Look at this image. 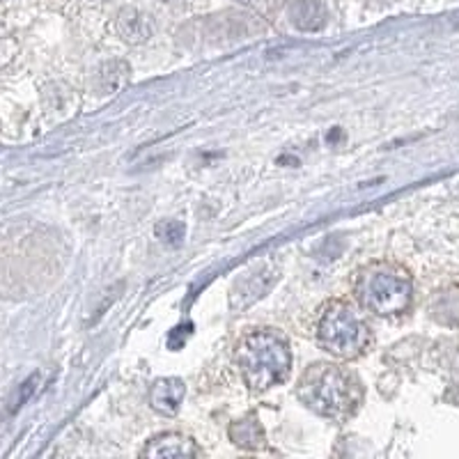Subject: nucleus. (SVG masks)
<instances>
[{
    "instance_id": "nucleus-12",
    "label": "nucleus",
    "mask_w": 459,
    "mask_h": 459,
    "mask_svg": "<svg viewBox=\"0 0 459 459\" xmlns=\"http://www.w3.org/2000/svg\"><path fill=\"white\" fill-rule=\"evenodd\" d=\"M37 388H39V375H32L28 377L26 381H23L22 386H16V391L12 393L10 397V413H16L22 407H26L28 402H30V397L35 395Z\"/></svg>"
},
{
    "instance_id": "nucleus-7",
    "label": "nucleus",
    "mask_w": 459,
    "mask_h": 459,
    "mask_svg": "<svg viewBox=\"0 0 459 459\" xmlns=\"http://www.w3.org/2000/svg\"><path fill=\"white\" fill-rule=\"evenodd\" d=\"M186 395V386L182 379L175 377H166L159 379L150 391V404L154 411L163 413V416H175L182 407V400Z\"/></svg>"
},
{
    "instance_id": "nucleus-10",
    "label": "nucleus",
    "mask_w": 459,
    "mask_h": 459,
    "mask_svg": "<svg viewBox=\"0 0 459 459\" xmlns=\"http://www.w3.org/2000/svg\"><path fill=\"white\" fill-rule=\"evenodd\" d=\"M120 35L125 37L129 44H141L145 39H150L152 35V26H150V19L145 14H141L138 10H125L120 14Z\"/></svg>"
},
{
    "instance_id": "nucleus-9",
    "label": "nucleus",
    "mask_w": 459,
    "mask_h": 459,
    "mask_svg": "<svg viewBox=\"0 0 459 459\" xmlns=\"http://www.w3.org/2000/svg\"><path fill=\"white\" fill-rule=\"evenodd\" d=\"M230 438L244 450L264 448V429L255 416H246L230 425Z\"/></svg>"
},
{
    "instance_id": "nucleus-5",
    "label": "nucleus",
    "mask_w": 459,
    "mask_h": 459,
    "mask_svg": "<svg viewBox=\"0 0 459 459\" xmlns=\"http://www.w3.org/2000/svg\"><path fill=\"white\" fill-rule=\"evenodd\" d=\"M278 281V266L272 260L262 262L255 269H251L248 273L237 281L235 290H232V306L235 308H246L255 303L257 299H262L266 294V290H272L273 282Z\"/></svg>"
},
{
    "instance_id": "nucleus-3",
    "label": "nucleus",
    "mask_w": 459,
    "mask_h": 459,
    "mask_svg": "<svg viewBox=\"0 0 459 459\" xmlns=\"http://www.w3.org/2000/svg\"><path fill=\"white\" fill-rule=\"evenodd\" d=\"M317 338L326 351L340 359H354L368 342L366 324L360 322L350 306L331 303L317 326Z\"/></svg>"
},
{
    "instance_id": "nucleus-4",
    "label": "nucleus",
    "mask_w": 459,
    "mask_h": 459,
    "mask_svg": "<svg viewBox=\"0 0 459 459\" xmlns=\"http://www.w3.org/2000/svg\"><path fill=\"white\" fill-rule=\"evenodd\" d=\"M360 303L377 315H395L411 301V285L407 278L388 269H370L359 282Z\"/></svg>"
},
{
    "instance_id": "nucleus-8",
    "label": "nucleus",
    "mask_w": 459,
    "mask_h": 459,
    "mask_svg": "<svg viewBox=\"0 0 459 459\" xmlns=\"http://www.w3.org/2000/svg\"><path fill=\"white\" fill-rule=\"evenodd\" d=\"M292 23L303 32H317L326 23V7L319 0H297L290 10Z\"/></svg>"
},
{
    "instance_id": "nucleus-1",
    "label": "nucleus",
    "mask_w": 459,
    "mask_h": 459,
    "mask_svg": "<svg viewBox=\"0 0 459 459\" xmlns=\"http://www.w3.org/2000/svg\"><path fill=\"white\" fill-rule=\"evenodd\" d=\"M359 379L351 372L338 366L319 363L310 368L299 381V397L308 404L313 411L326 418H347L360 404Z\"/></svg>"
},
{
    "instance_id": "nucleus-2",
    "label": "nucleus",
    "mask_w": 459,
    "mask_h": 459,
    "mask_svg": "<svg viewBox=\"0 0 459 459\" xmlns=\"http://www.w3.org/2000/svg\"><path fill=\"white\" fill-rule=\"evenodd\" d=\"M237 363L241 368L244 381L253 391H266L287 379L290 372V347L273 331H255L239 342Z\"/></svg>"
},
{
    "instance_id": "nucleus-6",
    "label": "nucleus",
    "mask_w": 459,
    "mask_h": 459,
    "mask_svg": "<svg viewBox=\"0 0 459 459\" xmlns=\"http://www.w3.org/2000/svg\"><path fill=\"white\" fill-rule=\"evenodd\" d=\"M145 457H154V459H178V457H198L200 450L198 446L186 438L184 434L178 432H166L154 437L147 444V448L143 450Z\"/></svg>"
},
{
    "instance_id": "nucleus-13",
    "label": "nucleus",
    "mask_w": 459,
    "mask_h": 459,
    "mask_svg": "<svg viewBox=\"0 0 459 459\" xmlns=\"http://www.w3.org/2000/svg\"><path fill=\"white\" fill-rule=\"evenodd\" d=\"M239 3H255V0H239Z\"/></svg>"
},
{
    "instance_id": "nucleus-11",
    "label": "nucleus",
    "mask_w": 459,
    "mask_h": 459,
    "mask_svg": "<svg viewBox=\"0 0 459 459\" xmlns=\"http://www.w3.org/2000/svg\"><path fill=\"white\" fill-rule=\"evenodd\" d=\"M157 237L170 248H178L182 246L184 237H186V225L182 221H163L157 225Z\"/></svg>"
}]
</instances>
